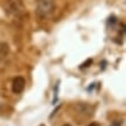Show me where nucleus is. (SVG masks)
Listing matches in <instances>:
<instances>
[{
    "instance_id": "f257e3e1",
    "label": "nucleus",
    "mask_w": 126,
    "mask_h": 126,
    "mask_svg": "<svg viewBox=\"0 0 126 126\" xmlns=\"http://www.w3.org/2000/svg\"><path fill=\"white\" fill-rule=\"evenodd\" d=\"M54 9H56L54 0H38L37 1V14L42 19L52 15Z\"/></svg>"
},
{
    "instance_id": "f03ea898",
    "label": "nucleus",
    "mask_w": 126,
    "mask_h": 126,
    "mask_svg": "<svg viewBox=\"0 0 126 126\" xmlns=\"http://www.w3.org/2000/svg\"><path fill=\"white\" fill-rule=\"evenodd\" d=\"M5 8L9 15H19L23 9L22 0H7Z\"/></svg>"
},
{
    "instance_id": "7ed1b4c3",
    "label": "nucleus",
    "mask_w": 126,
    "mask_h": 126,
    "mask_svg": "<svg viewBox=\"0 0 126 126\" xmlns=\"http://www.w3.org/2000/svg\"><path fill=\"white\" fill-rule=\"evenodd\" d=\"M24 87H26V80H24V78L17 77L13 80V83H12V90H13V93L20 94V93L23 92Z\"/></svg>"
},
{
    "instance_id": "20e7f679",
    "label": "nucleus",
    "mask_w": 126,
    "mask_h": 126,
    "mask_svg": "<svg viewBox=\"0 0 126 126\" xmlns=\"http://www.w3.org/2000/svg\"><path fill=\"white\" fill-rule=\"evenodd\" d=\"M92 64H93V59H87V60H86V63L81 64L80 68H87V67H89Z\"/></svg>"
},
{
    "instance_id": "39448f33",
    "label": "nucleus",
    "mask_w": 126,
    "mask_h": 126,
    "mask_svg": "<svg viewBox=\"0 0 126 126\" xmlns=\"http://www.w3.org/2000/svg\"><path fill=\"white\" fill-rule=\"evenodd\" d=\"M111 126H122V122H113Z\"/></svg>"
},
{
    "instance_id": "423d86ee",
    "label": "nucleus",
    "mask_w": 126,
    "mask_h": 126,
    "mask_svg": "<svg viewBox=\"0 0 126 126\" xmlns=\"http://www.w3.org/2000/svg\"><path fill=\"white\" fill-rule=\"evenodd\" d=\"M88 126H99L98 123H92V124H89Z\"/></svg>"
},
{
    "instance_id": "0eeeda50",
    "label": "nucleus",
    "mask_w": 126,
    "mask_h": 126,
    "mask_svg": "<svg viewBox=\"0 0 126 126\" xmlns=\"http://www.w3.org/2000/svg\"><path fill=\"white\" fill-rule=\"evenodd\" d=\"M64 126H71V125H64Z\"/></svg>"
}]
</instances>
